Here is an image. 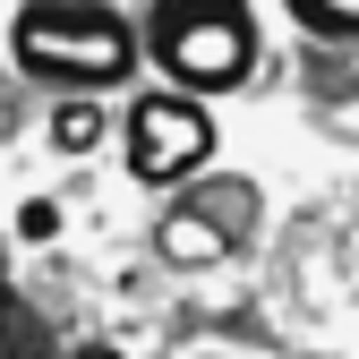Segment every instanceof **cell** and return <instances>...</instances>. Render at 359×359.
I'll use <instances>...</instances> for the list:
<instances>
[{
    "instance_id": "cell-3",
    "label": "cell",
    "mask_w": 359,
    "mask_h": 359,
    "mask_svg": "<svg viewBox=\"0 0 359 359\" xmlns=\"http://www.w3.org/2000/svg\"><path fill=\"white\" fill-rule=\"evenodd\" d=\"M205 154H214V120L189 95H146L137 111H128V180L171 189V180L205 171Z\"/></svg>"
},
{
    "instance_id": "cell-6",
    "label": "cell",
    "mask_w": 359,
    "mask_h": 359,
    "mask_svg": "<svg viewBox=\"0 0 359 359\" xmlns=\"http://www.w3.org/2000/svg\"><path fill=\"white\" fill-rule=\"evenodd\" d=\"M299 9V26H317V34H342V43H359V0H291Z\"/></svg>"
},
{
    "instance_id": "cell-7",
    "label": "cell",
    "mask_w": 359,
    "mask_h": 359,
    "mask_svg": "<svg viewBox=\"0 0 359 359\" xmlns=\"http://www.w3.org/2000/svg\"><path fill=\"white\" fill-rule=\"evenodd\" d=\"M18 231H26V240H52V231H60V205H52V197H26Z\"/></svg>"
},
{
    "instance_id": "cell-4",
    "label": "cell",
    "mask_w": 359,
    "mask_h": 359,
    "mask_svg": "<svg viewBox=\"0 0 359 359\" xmlns=\"http://www.w3.org/2000/svg\"><path fill=\"white\" fill-rule=\"evenodd\" d=\"M231 222H222V214H205V205H171L163 222H154V248H163V265H189V274H197V265H222V257H231Z\"/></svg>"
},
{
    "instance_id": "cell-2",
    "label": "cell",
    "mask_w": 359,
    "mask_h": 359,
    "mask_svg": "<svg viewBox=\"0 0 359 359\" xmlns=\"http://www.w3.org/2000/svg\"><path fill=\"white\" fill-rule=\"evenodd\" d=\"M154 60L189 86V95H222L257 69V26L231 0H163L154 9Z\"/></svg>"
},
{
    "instance_id": "cell-5",
    "label": "cell",
    "mask_w": 359,
    "mask_h": 359,
    "mask_svg": "<svg viewBox=\"0 0 359 359\" xmlns=\"http://www.w3.org/2000/svg\"><path fill=\"white\" fill-rule=\"evenodd\" d=\"M95 137H103V111H95V103H86V95L52 111V146H60V154H86V146H95Z\"/></svg>"
},
{
    "instance_id": "cell-1",
    "label": "cell",
    "mask_w": 359,
    "mask_h": 359,
    "mask_svg": "<svg viewBox=\"0 0 359 359\" xmlns=\"http://www.w3.org/2000/svg\"><path fill=\"white\" fill-rule=\"evenodd\" d=\"M9 43H18V69L52 86H111L137 69V34L95 0H34V9H18Z\"/></svg>"
},
{
    "instance_id": "cell-8",
    "label": "cell",
    "mask_w": 359,
    "mask_h": 359,
    "mask_svg": "<svg viewBox=\"0 0 359 359\" xmlns=\"http://www.w3.org/2000/svg\"><path fill=\"white\" fill-rule=\"evenodd\" d=\"M69 359H120V351H111V342H77Z\"/></svg>"
}]
</instances>
